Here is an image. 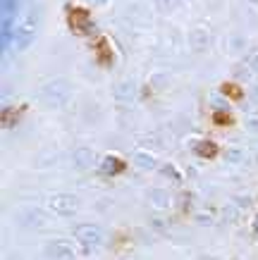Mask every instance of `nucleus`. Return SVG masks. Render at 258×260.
<instances>
[{
	"label": "nucleus",
	"instance_id": "nucleus-1",
	"mask_svg": "<svg viewBox=\"0 0 258 260\" xmlns=\"http://www.w3.org/2000/svg\"><path fill=\"white\" fill-rule=\"evenodd\" d=\"M199 153H203V155H213V153H215V146H201V148H199Z\"/></svg>",
	"mask_w": 258,
	"mask_h": 260
}]
</instances>
